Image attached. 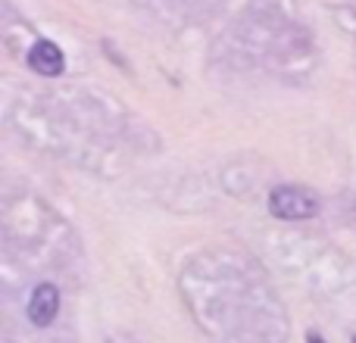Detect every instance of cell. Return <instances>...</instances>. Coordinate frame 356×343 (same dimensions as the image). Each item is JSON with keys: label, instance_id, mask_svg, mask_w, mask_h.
Wrapping results in <instances>:
<instances>
[{"label": "cell", "instance_id": "6da1fadb", "mask_svg": "<svg viewBox=\"0 0 356 343\" xmlns=\"http://www.w3.org/2000/svg\"><path fill=\"white\" fill-rule=\"evenodd\" d=\"M269 209L272 215L284 221H297V219H313L319 212V203L309 190H300V187H275L269 196Z\"/></svg>", "mask_w": 356, "mask_h": 343}, {"label": "cell", "instance_id": "7a4b0ae2", "mask_svg": "<svg viewBox=\"0 0 356 343\" xmlns=\"http://www.w3.org/2000/svg\"><path fill=\"white\" fill-rule=\"evenodd\" d=\"M60 312V290L54 284H38L29 300V321L38 328H47Z\"/></svg>", "mask_w": 356, "mask_h": 343}, {"label": "cell", "instance_id": "3957f363", "mask_svg": "<svg viewBox=\"0 0 356 343\" xmlns=\"http://www.w3.org/2000/svg\"><path fill=\"white\" fill-rule=\"evenodd\" d=\"M29 66L41 75H60L66 60H63V50L54 41H38L29 53Z\"/></svg>", "mask_w": 356, "mask_h": 343}, {"label": "cell", "instance_id": "277c9868", "mask_svg": "<svg viewBox=\"0 0 356 343\" xmlns=\"http://www.w3.org/2000/svg\"><path fill=\"white\" fill-rule=\"evenodd\" d=\"M309 343H322L319 337H316V334H309Z\"/></svg>", "mask_w": 356, "mask_h": 343}]
</instances>
